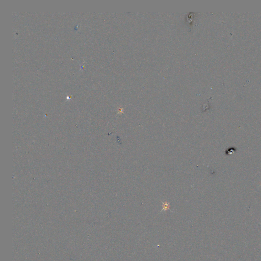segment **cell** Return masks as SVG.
I'll use <instances>...</instances> for the list:
<instances>
[{
    "label": "cell",
    "mask_w": 261,
    "mask_h": 261,
    "mask_svg": "<svg viewBox=\"0 0 261 261\" xmlns=\"http://www.w3.org/2000/svg\"><path fill=\"white\" fill-rule=\"evenodd\" d=\"M236 151V148H235V147H230V148H228V150H227V151H225V154H226L227 155H232V154Z\"/></svg>",
    "instance_id": "6da1fadb"
},
{
    "label": "cell",
    "mask_w": 261,
    "mask_h": 261,
    "mask_svg": "<svg viewBox=\"0 0 261 261\" xmlns=\"http://www.w3.org/2000/svg\"><path fill=\"white\" fill-rule=\"evenodd\" d=\"M162 204H163V205H162L163 209L161 210V211H167V210H169L170 209V204H169V203H167V202H165V203L162 202Z\"/></svg>",
    "instance_id": "7a4b0ae2"
}]
</instances>
